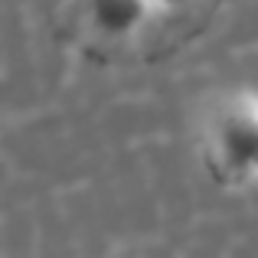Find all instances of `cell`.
<instances>
[{
  "instance_id": "1",
  "label": "cell",
  "mask_w": 258,
  "mask_h": 258,
  "mask_svg": "<svg viewBox=\"0 0 258 258\" xmlns=\"http://www.w3.org/2000/svg\"><path fill=\"white\" fill-rule=\"evenodd\" d=\"M213 157L235 180L258 176V95H239L219 108L213 121Z\"/></svg>"
},
{
  "instance_id": "2",
  "label": "cell",
  "mask_w": 258,
  "mask_h": 258,
  "mask_svg": "<svg viewBox=\"0 0 258 258\" xmlns=\"http://www.w3.org/2000/svg\"><path fill=\"white\" fill-rule=\"evenodd\" d=\"M151 0H88V17L105 36H127L151 17Z\"/></svg>"
},
{
  "instance_id": "3",
  "label": "cell",
  "mask_w": 258,
  "mask_h": 258,
  "mask_svg": "<svg viewBox=\"0 0 258 258\" xmlns=\"http://www.w3.org/2000/svg\"><path fill=\"white\" fill-rule=\"evenodd\" d=\"M154 7H183V4H189V0H151Z\"/></svg>"
}]
</instances>
